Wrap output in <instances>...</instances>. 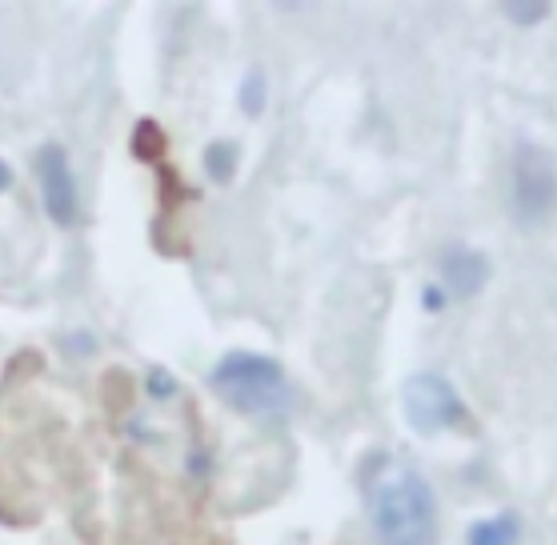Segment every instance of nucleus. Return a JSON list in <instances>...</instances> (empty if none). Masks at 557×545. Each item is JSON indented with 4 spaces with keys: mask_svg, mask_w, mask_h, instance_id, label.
Here are the masks:
<instances>
[{
    "mask_svg": "<svg viewBox=\"0 0 557 545\" xmlns=\"http://www.w3.org/2000/svg\"><path fill=\"white\" fill-rule=\"evenodd\" d=\"M369 513L381 545H430L437 506L425 478L397 457H377L366 478Z\"/></svg>",
    "mask_w": 557,
    "mask_h": 545,
    "instance_id": "f257e3e1",
    "label": "nucleus"
},
{
    "mask_svg": "<svg viewBox=\"0 0 557 545\" xmlns=\"http://www.w3.org/2000/svg\"><path fill=\"white\" fill-rule=\"evenodd\" d=\"M213 389L225 397L228 406L245 409V413H273L289 401V385H285V373L273 357L265 354H228L216 361V369L209 373Z\"/></svg>",
    "mask_w": 557,
    "mask_h": 545,
    "instance_id": "f03ea898",
    "label": "nucleus"
},
{
    "mask_svg": "<svg viewBox=\"0 0 557 545\" xmlns=\"http://www.w3.org/2000/svg\"><path fill=\"white\" fill-rule=\"evenodd\" d=\"M509 209L521 225H542L557 209V165L537 145H518L509 161Z\"/></svg>",
    "mask_w": 557,
    "mask_h": 545,
    "instance_id": "7ed1b4c3",
    "label": "nucleus"
},
{
    "mask_svg": "<svg viewBox=\"0 0 557 545\" xmlns=\"http://www.w3.org/2000/svg\"><path fill=\"white\" fill-rule=\"evenodd\" d=\"M401 406H406V421L418 433L433 437V433H449L461 430L469 421L466 401L457 397V389L437 373H418V377L406 381L401 389Z\"/></svg>",
    "mask_w": 557,
    "mask_h": 545,
    "instance_id": "20e7f679",
    "label": "nucleus"
},
{
    "mask_svg": "<svg viewBox=\"0 0 557 545\" xmlns=\"http://www.w3.org/2000/svg\"><path fill=\"white\" fill-rule=\"evenodd\" d=\"M37 173H40V193H45V213L61 228H69L76 221V213H81V197H76L73 169H69V157H64L61 145H45L40 149Z\"/></svg>",
    "mask_w": 557,
    "mask_h": 545,
    "instance_id": "39448f33",
    "label": "nucleus"
},
{
    "mask_svg": "<svg viewBox=\"0 0 557 545\" xmlns=\"http://www.w3.org/2000/svg\"><path fill=\"white\" fill-rule=\"evenodd\" d=\"M437 269H442L445 289H454L457 297H469V293H478L490 281V261L482 253H473V249H445Z\"/></svg>",
    "mask_w": 557,
    "mask_h": 545,
    "instance_id": "423d86ee",
    "label": "nucleus"
},
{
    "mask_svg": "<svg viewBox=\"0 0 557 545\" xmlns=\"http://www.w3.org/2000/svg\"><path fill=\"white\" fill-rule=\"evenodd\" d=\"M521 521L513 513H502V518L478 521L469 530V545H518Z\"/></svg>",
    "mask_w": 557,
    "mask_h": 545,
    "instance_id": "0eeeda50",
    "label": "nucleus"
},
{
    "mask_svg": "<svg viewBox=\"0 0 557 545\" xmlns=\"http://www.w3.org/2000/svg\"><path fill=\"white\" fill-rule=\"evenodd\" d=\"M205 169H209V177H213L216 185H228L233 173H237V145H228V140L213 145V149L205 152Z\"/></svg>",
    "mask_w": 557,
    "mask_h": 545,
    "instance_id": "6e6552de",
    "label": "nucleus"
},
{
    "mask_svg": "<svg viewBox=\"0 0 557 545\" xmlns=\"http://www.w3.org/2000/svg\"><path fill=\"white\" fill-rule=\"evenodd\" d=\"M545 13H549V4H537V0H530V4L509 0V4H506V16H509V21H518V25H537Z\"/></svg>",
    "mask_w": 557,
    "mask_h": 545,
    "instance_id": "1a4fd4ad",
    "label": "nucleus"
},
{
    "mask_svg": "<svg viewBox=\"0 0 557 545\" xmlns=\"http://www.w3.org/2000/svg\"><path fill=\"white\" fill-rule=\"evenodd\" d=\"M242 109H245V113H261V109H265V76L257 73V69H253V76L245 80Z\"/></svg>",
    "mask_w": 557,
    "mask_h": 545,
    "instance_id": "9d476101",
    "label": "nucleus"
},
{
    "mask_svg": "<svg viewBox=\"0 0 557 545\" xmlns=\"http://www.w3.org/2000/svg\"><path fill=\"white\" fill-rule=\"evenodd\" d=\"M9 185H13V173H9V165L0 161V189H9Z\"/></svg>",
    "mask_w": 557,
    "mask_h": 545,
    "instance_id": "9b49d317",
    "label": "nucleus"
}]
</instances>
